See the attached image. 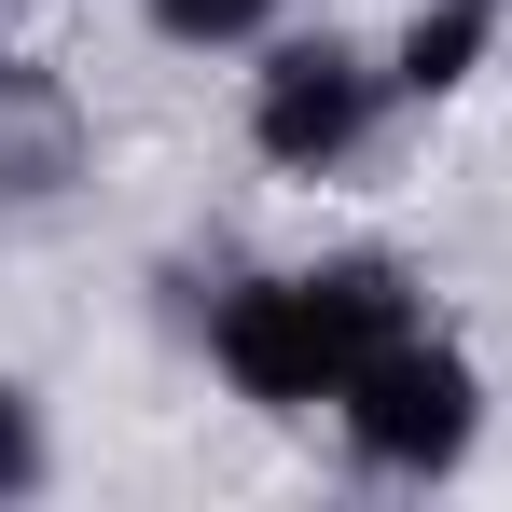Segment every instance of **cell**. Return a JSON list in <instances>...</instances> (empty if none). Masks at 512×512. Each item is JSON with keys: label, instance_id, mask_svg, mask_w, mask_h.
<instances>
[{"label": "cell", "instance_id": "cell-6", "mask_svg": "<svg viewBox=\"0 0 512 512\" xmlns=\"http://www.w3.org/2000/svg\"><path fill=\"white\" fill-rule=\"evenodd\" d=\"M42 485H56V416H42L28 374H0V512L42 499Z\"/></svg>", "mask_w": 512, "mask_h": 512}, {"label": "cell", "instance_id": "cell-2", "mask_svg": "<svg viewBox=\"0 0 512 512\" xmlns=\"http://www.w3.org/2000/svg\"><path fill=\"white\" fill-rule=\"evenodd\" d=\"M485 416H499V388H485V360L443 333V319L388 333L333 388V443H346L360 485H457V471L485 457Z\"/></svg>", "mask_w": 512, "mask_h": 512}, {"label": "cell", "instance_id": "cell-3", "mask_svg": "<svg viewBox=\"0 0 512 512\" xmlns=\"http://www.w3.org/2000/svg\"><path fill=\"white\" fill-rule=\"evenodd\" d=\"M388 111H402L388 42H360V28H277L250 42V84H236V125L277 180H346L388 139Z\"/></svg>", "mask_w": 512, "mask_h": 512}, {"label": "cell", "instance_id": "cell-1", "mask_svg": "<svg viewBox=\"0 0 512 512\" xmlns=\"http://www.w3.org/2000/svg\"><path fill=\"white\" fill-rule=\"evenodd\" d=\"M429 291L402 250H319V263H250L194 305L208 374L250 402V416H333V388L374 360L388 333H416Z\"/></svg>", "mask_w": 512, "mask_h": 512}, {"label": "cell", "instance_id": "cell-5", "mask_svg": "<svg viewBox=\"0 0 512 512\" xmlns=\"http://www.w3.org/2000/svg\"><path fill=\"white\" fill-rule=\"evenodd\" d=\"M139 28L167 42V56H250L291 28V0H139Z\"/></svg>", "mask_w": 512, "mask_h": 512}, {"label": "cell", "instance_id": "cell-4", "mask_svg": "<svg viewBox=\"0 0 512 512\" xmlns=\"http://www.w3.org/2000/svg\"><path fill=\"white\" fill-rule=\"evenodd\" d=\"M512 0H416L402 28H388V84H402V111H429V97H457L485 56H499Z\"/></svg>", "mask_w": 512, "mask_h": 512}]
</instances>
